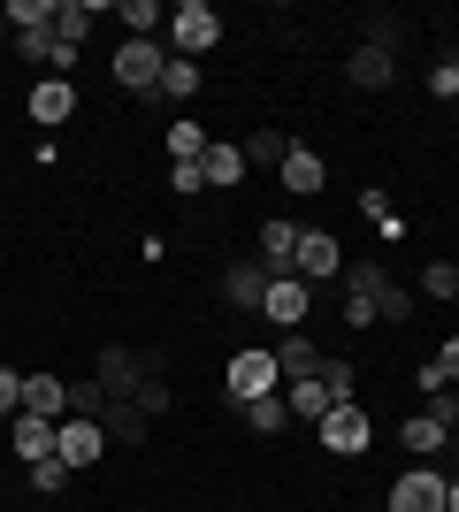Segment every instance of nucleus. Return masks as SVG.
I'll use <instances>...</instances> for the list:
<instances>
[{"label": "nucleus", "mask_w": 459, "mask_h": 512, "mask_svg": "<svg viewBox=\"0 0 459 512\" xmlns=\"http://www.w3.org/2000/svg\"><path fill=\"white\" fill-rule=\"evenodd\" d=\"M207 46H222V16H215V8H207V0L169 8V54H176V62H199Z\"/></svg>", "instance_id": "f257e3e1"}, {"label": "nucleus", "mask_w": 459, "mask_h": 512, "mask_svg": "<svg viewBox=\"0 0 459 512\" xmlns=\"http://www.w3.org/2000/svg\"><path fill=\"white\" fill-rule=\"evenodd\" d=\"M161 69H169V54L153 39H123L115 46V85L131 92V100H161Z\"/></svg>", "instance_id": "f03ea898"}, {"label": "nucleus", "mask_w": 459, "mask_h": 512, "mask_svg": "<svg viewBox=\"0 0 459 512\" xmlns=\"http://www.w3.org/2000/svg\"><path fill=\"white\" fill-rule=\"evenodd\" d=\"M284 390V367H276V344H253V352H230V398L253 406V398H276Z\"/></svg>", "instance_id": "7ed1b4c3"}, {"label": "nucleus", "mask_w": 459, "mask_h": 512, "mask_svg": "<svg viewBox=\"0 0 459 512\" xmlns=\"http://www.w3.org/2000/svg\"><path fill=\"white\" fill-rule=\"evenodd\" d=\"M291 276H299L306 291H314V283H337V276H345V245H337L329 230H299V253H291Z\"/></svg>", "instance_id": "20e7f679"}, {"label": "nucleus", "mask_w": 459, "mask_h": 512, "mask_svg": "<svg viewBox=\"0 0 459 512\" xmlns=\"http://www.w3.org/2000/svg\"><path fill=\"white\" fill-rule=\"evenodd\" d=\"M54 459H62V467H100V459H108V428L100 421H85V413H69L62 428H54Z\"/></svg>", "instance_id": "39448f33"}, {"label": "nucleus", "mask_w": 459, "mask_h": 512, "mask_svg": "<svg viewBox=\"0 0 459 512\" xmlns=\"http://www.w3.org/2000/svg\"><path fill=\"white\" fill-rule=\"evenodd\" d=\"M314 436H322V451H345V459H360L368 451V436H375V421L360 406H329L322 421H314Z\"/></svg>", "instance_id": "423d86ee"}, {"label": "nucleus", "mask_w": 459, "mask_h": 512, "mask_svg": "<svg viewBox=\"0 0 459 512\" xmlns=\"http://www.w3.org/2000/svg\"><path fill=\"white\" fill-rule=\"evenodd\" d=\"M222 299L238 306V314H261L268 306V260H230L222 268Z\"/></svg>", "instance_id": "0eeeda50"}, {"label": "nucleus", "mask_w": 459, "mask_h": 512, "mask_svg": "<svg viewBox=\"0 0 459 512\" xmlns=\"http://www.w3.org/2000/svg\"><path fill=\"white\" fill-rule=\"evenodd\" d=\"M391 512H444V474L437 467H406L391 482Z\"/></svg>", "instance_id": "6e6552de"}, {"label": "nucleus", "mask_w": 459, "mask_h": 512, "mask_svg": "<svg viewBox=\"0 0 459 512\" xmlns=\"http://www.w3.org/2000/svg\"><path fill=\"white\" fill-rule=\"evenodd\" d=\"M23 107H31V123H39V130H54V123H69V115H77V85H69V77H39Z\"/></svg>", "instance_id": "1a4fd4ad"}, {"label": "nucleus", "mask_w": 459, "mask_h": 512, "mask_svg": "<svg viewBox=\"0 0 459 512\" xmlns=\"http://www.w3.org/2000/svg\"><path fill=\"white\" fill-rule=\"evenodd\" d=\"M276 176H284L291 199H314V192L329 184V161H322L314 146H299V138H291V153H284V169H276Z\"/></svg>", "instance_id": "9d476101"}, {"label": "nucleus", "mask_w": 459, "mask_h": 512, "mask_svg": "<svg viewBox=\"0 0 459 512\" xmlns=\"http://www.w3.org/2000/svg\"><path fill=\"white\" fill-rule=\"evenodd\" d=\"M268 321H284V329H299L306 314H314V291H306L299 276H268V306H261Z\"/></svg>", "instance_id": "9b49d317"}, {"label": "nucleus", "mask_w": 459, "mask_h": 512, "mask_svg": "<svg viewBox=\"0 0 459 512\" xmlns=\"http://www.w3.org/2000/svg\"><path fill=\"white\" fill-rule=\"evenodd\" d=\"M23 413H39V421H69V383L62 375H23Z\"/></svg>", "instance_id": "f8f14e48"}, {"label": "nucleus", "mask_w": 459, "mask_h": 512, "mask_svg": "<svg viewBox=\"0 0 459 512\" xmlns=\"http://www.w3.org/2000/svg\"><path fill=\"white\" fill-rule=\"evenodd\" d=\"M54 428H62V421H39V413H16V421H8V451H16L23 467H31V459H54Z\"/></svg>", "instance_id": "ddd939ff"}, {"label": "nucleus", "mask_w": 459, "mask_h": 512, "mask_svg": "<svg viewBox=\"0 0 459 512\" xmlns=\"http://www.w3.org/2000/svg\"><path fill=\"white\" fill-rule=\"evenodd\" d=\"M345 77L360 92H383L398 77V54H383V46H352V62H345Z\"/></svg>", "instance_id": "4468645a"}, {"label": "nucleus", "mask_w": 459, "mask_h": 512, "mask_svg": "<svg viewBox=\"0 0 459 512\" xmlns=\"http://www.w3.org/2000/svg\"><path fill=\"white\" fill-rule=\"evenodd\" d=\"M276 398H284V406H291V421H322V413L337 406L322 375H299V383H284V390H276Z\"/></svg>", "instance_id": "2eb2a0df"}, {"label": "nucleus", "mask_w": 459, "mask_h": 512, "mask_svg": "<svg viewBox=\"0 0 459 512\" xmlns=\"http://www.w3.org/2000/svg\"><path fill=\"white\" fill-rule=\"evenodd\" d=\"M291 253H299V230H291L284 214H268V222H261V260H268V276H291Z\"/></svg>", "instance_id": "dca6fc26"}, {"label": "nucleus", "mask_w": 459, "mask_h": 512, "mask_svg": "<svg viewBox=\"0 0 459 512\" xmlns=\"http://www.w3.org/2000/svg\"><path fill=\"white\" fill-rule=\"evenodd\" d=\"M199 169H207L215 192H238L245 176H253V169H245V146H207V153H199Z\"/></svg>", "instance_id": "f3484780"}, {"label": "nucleus", "mask_w": 459, "mask_h": 512, "mask_svg": "<svg viewBox=\"0 0 459 512\" xmlns=\"http://www.w3.org/2000/svg\"><path fill=\"white\" fill-rule=\"evenodd\" d=\"M138 375H146V360H138V352H123V344H108V352H100V383H108L115 398H131Z\"/></svg>", "instance_id": "a211bd4d"}, {"label": "nucleus", "mask_w": 459, "mask_h": 512, "mask_svg": "<svg viewBox=\"0 0 459 512\" xmlns=\"http://www.w3.org/2000/svg\"><path fill=\"white\" fill-rule=\"evenodd\" d=\"M100 23V0H54V39L85 46V31Z\"/></svg>", "instance_id": "6ab92c4d"}, {"label": "nucleus", "mask_w": 459, "mask_h": 512, "mask_svg": "<svg viewBox=\"0 0 459 512\" xmlns=\"http://www.w3.org/2000/svg\"><path fill=\"white\" fill-rule=\"evenodd\" d=\"M100 428H108V436H115V444H146V413H138L131 406V398H108V413H100Z\"/></svg>", "instance_id": "aec40b11"}, {"label": "nucleus", "mask_w": 459, "mask_h": 512, "mask_svg": "<svg viewBox=\"0 0 459 512\" xmlns=\"http://www.w3.org/2000/svg\"><path fill=\"white\" fill-rule=\"evenodd\" d=\"M276 367H284V383H299V375H322V352H314V344L291 329V337L276 344Z\"/></svg>", "instance_id": "412c9836"}, {"label": "nucleus", "mask_w": 459, "mask_h": 512, "mask_svg": "<svg viewBox=\"0 0 459 512\" xmlns=\"http://www.w3.org/2000/svg\"><path fill=\"white\" fill-rule=\"evenodd\" d=\"M23 482H31V497H62L69 482H77V467H62V459H31Z\"/></svg>", "instance_id": "4be33fe9"}, {"label": "nucleus", "mask_w": 459, "mask_h": 512, "mask_svg": "<svg viewBox=\"0 0 459 512\" xmlns=\"http://www.w3.org/2000/svg\"><path fill=\"white\" fill-rule=\"evenodd\" d=\"M284 153H291L284 130H253L245 138V169H284Z\"/></svg>", "instance_id": "5701e85b"}, {"label": "nucleus", "mask_w": 459, "mask_h": 512, "mask_svg": "<svg viewBox=\"0 0 459 512\" xmlns=\"http://www.w3.org/2000/svg\"><path fill=\"white\" fill-rule=\"evenodd\" d=\"M245 428H253V436H284L291 406H284V398H253V406H245Z\"/></svg>", "instance_id": "b1692460"}, {"label": "nucleus", "mask_w": 459, "mask_h": 512, "mask_svg": "<svg viewBox=\"0 0 459 512\" xmlns=\"http://www.w3.org/2000/svg\"><path fill=\"white\" fill-rule=\"evenodd\" d=\"M161 92H169V100H199V92H207L199 62H176V54H169V69H161Z\"/></svg>", "instance_id": "393cba45"}, {"label": "nucleus", "mask_w": 459, "mask_h": 512, "mask_svg": "<svg viewBox=\"0 0 459 512\" xmlns=\"http://www.w3.org/2000/svg\"><path fill=\"white\" fill-rule=\"evenodd\" d=\"M398 436H406V451H444V444H452V428H437L429 413H406V428H398Z\"/></svg>", "instance_id": "a878e982"}, {"label": "nucleus", "mask_w": 459, "mask_h": 512, "mask_svg": "<svg viewBox=\"0 0 459 512\" xmlns=\"http://www.w3.org/2000/svg\"><path fill=\"white\" fill-rule=\"evenodd\" d=\"M0 16L16 23V31H46V23H54V0H0Z\"/></svg>", "instance_id": "bb28decb"}, {"label": "nucleus", "mask_w": 459, "mask_h": 512, "mask_svg": "<svg viewBox=\"0 0 459 512\" xmlns=\"http://www.w3.org/2000/svg\"><path fill=\"white\" fill-rule=\"evenodd\" d=\"M421 291H429L437 306H452L459 299V268H452V260H429V268H421Z\"/></svg>", "instance_id": "cd10ccee"}, {"label": "nucleus", "mask_w": 459, "mask_h": 512, "mask_svg": "<svg viewBox=\"0 0 459 512\" xmlns=\"http://www.w3.org/2000/svg\"><path fill=\"white\" fill-rule=\"evenodd\" d=\"M131 406L146 413V421H161V413H169V383H161V375H153V367H146V375H138V390H131Z\"/></svg>", "instance_id": "c85d7f7f"}, {"label": "nucleus", "mask_w": 459, "mask_h": 512, "mask_svg": "<svg viewBox=\"0 0 459 512\" xmlns=\"http://www.w3.org/2000/svg\"><path fill=\"white\" fill-rule=\"evenodd\" d=\"M207 146H215V138H207L199 123H169V161H199Z\"/></svg>", "instance_id": "c756f323"}, {"label": "nucleus", "mask_w": 459, "mask_h": 512, "mask_svg": "<svg viewBox=\"0 0 459 512\" xmlns=\"http://www.w3.org/2000/svg\"><path fill=\"white\" fill-rule=\"evenodd\" d=\"M115 23H123L131 39H153V23H161V8H153V0H123V8H115Z\"/></svg>", "instance_id": "7c9ffc66"}, {"label": "nucleus", "mask_w": 459, "mask_h": 512, "mask_svg": "<svg viewBox=\"0 0 459 512\" xmlns=\"http://www.w3.org/2000/svg\"><path fill=\"white\" fill-rule=\"evenodd\" d=\"M169 192L176 199H199V192H207V169H199V161H169Z\"/></svg>", "instance_id": "2f4dec72"}, {"label": "nucleus", "mask_w": 459, "mask_h": 512, "mask_svg": "<svg viewBox=\"0 0 459 512\" xmlns=\"http://www.w3.org/2000/svg\"><path fill=\"white\" fill-rule=\"evenodd\" d=\"M429 92H437V100H459V46H444V62L429 69Z\"/></svg>", "instance_id": "473e14b6"}, {"label": "nucleus", "mask_w": 459, "mask_h": 512, "mask_svg": "<svg viewBox=\"0 0 459 512\" xmlns=\"http://www.w3.org/2000/svg\"><path fill=\"white\" fill-rule=\"evenodd\" d=\"M421 413H429L437 428H459V390H429V398H421Z\"/></svg>", "instance_id": "72a5a7b5"}, {"label": "nucleus", "mask_w": 459, "mask_h": 512, "mask_svg": "<svg viewBox=\"0 0 459 512\" xmlns=\"http://www.w3.org/2000/svg\"><path fill=\"white\" fill-rule=\"evenodd\" d=\"M16 54L23 62H54V23L46 31H16Z\"/></svg>", "instance_id": "f704fd0d"}, {"label": "nucleus", "mask_w": 459, "mask_h": 512, "mask_svg": "<svg viewBox=\"0 0 459 512\" xmlns=\"http://www.w3.org/2000/svg\"><path fill=\"white\" fill-rule=\"evenodd\" d=\"M322 383H329L337 406H352V360H322Z\"/></svg>", "instance_id": "c9c22d12"}, {"label": "nucleus", "mask_w": 459, "mask_h": 512, "mask_svg": "<svg viewBox=\"0 0 459 512\" xmlns=\"http://www.w3.org/2000/svg\"><path fill=\"white\" fill-rule=\"evenodd\" d=\"M16 413H23V375L0 367V421H16Z\"/></svg>", "instance_id": "e433bc0d"}, {"label": "nucleus", "mask_w": 459, "mask_h": 512, "mask_svg": "<svg viewBox=\"0 0 459 512\" xmlns=\"http://www.w3.org/2000/svg\"><path fill=\"white\" fill-rule=\"evenodd\" d=\"M360 214H368L375 230H391V222H398V214H391V192H375V184L360 192Z\"/></svg>", "instance_id": "4c0bfd02"}, {"label": "nucleus", "mask_w": 459, "mask_h": 512, "mask_svg": "<svg viewBox=\"0 0 459 512\" xmlns=\"http://www.w3.org/2000/svg\"><path fill=\"white\" fill-rule=\"evenodd\" d=\"M368 321H375V299L352 283V291H345V329H368Z\"/></svg>", "instance_id": "58836bf2"}, {"label": "nucleus", "mask_w": 459, "mask_h": 512, "mask_svg": "<svg viewBox=\"0 0 459 512\" xmlns=\"http://www.w3.org/2000/svg\"><path fill=\"white\" fill-rule=\"evenodd\" d=\"M414 390L429 398V390H452V383H444V367H437V360H421V367H414Z\"/></svg>", "instance_id": "ea45409f"}, {"label": "nucleus", "mask_w": 459, "mask_h": 512, "mask_svg": "<svg viewBox=\"0 0 459 512\" xmlns=\"http://www.w3.org/2000/svg\"><path fill=\"white\" fill-rule=\"evenodd\" d=\"M437 367H444V383H452V390H459V329H452V337H444V352H437Z\"/></svg>", "instance_id": "a19ab883"}, {"label": "nucleus", "mask_w": 459, "mask_h": 512, "mask_svg": "<svg viewBox=\"0 0 459 512\" xmlns=\"http://www.w3.org/2000/svg\"><path fill=\"white\" fill-rule=\"evenodd\" d=\"M444 512H459V482H444Z\"/></svg>", "instance_id": "79ce46f5"}, {"label": "nucleus", "mask_w": 459, "mask_h": 512, "mask_svg": "<svg viewBox=\"0 0 459 512\" xmlns=\"http://www.w3.org/2000/svg\"><path fill=\"white\" fill-rule=\"evenodd\" d=\"M0 31H8V16H0Z\"/></svg>", "instance_id": "37998d69"}, {"label": "nucleus", "mask_w": 459, "mask_h": 512, "mask_svg": "<svg viewBox=\"0 0 459 512\" xmlns=\"http://www.w3.org/2000/svg\"><path fill=\"white\" fill-rule=\"evenodd\" d=\"M452 268H459V260H452Z\"/></svg>", "instance_id": "c03bdc74"}]
</instances>
